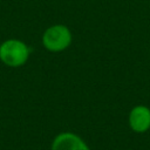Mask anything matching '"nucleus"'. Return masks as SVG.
<instances>
[{"label":"nucleus","instance_id":"f257e3e1","mask_svg":"<svg viewBox=\"0 0 150 150\" xmlns=\"http://www.w3.org/2000/svg\"><path fill=\"white\" fill-rule=\"evenodd\" d=\"M29 49L27 45L16 39H9L0 46V60L9 67H20L27 62Z\"/></svg>","mask_w":150,"mask_h":150},{"label":"nucleus","instance_id":"f03ea898","mask_svg":"<svg viewBox=\"0 0 150 150\" xmlns=\"http://www.w3.org/2000/svg\"><path fill=\"white\" fill-rule=\"evenodd\" d=\"M71 42V33L63 25H54L46 29L42 35V43L50 52H61L69 47Z\"/></svg>","mask_w":150,"mask_h":150},{"label":"nucleus","instance_id":"7ed1b4c3","mask_svg":"<svg viewBox=\"0 0 150 150\" xmlns=\"http://www.w3.org/2000/svg\"><path fill=\"white\" fill-rule=\"evenodd\" d=\"M128 123L132 131L137 134L146 132L150 129V108L145 104H137L131 108Z\"/></svg>","mask_w":150,"mask_h":150},{"label":"nucleus","instance_id":"20e7f679","mask_svg":"<svg viewBox=\"0 0 150 150\" xmlns=\"http://www.w3.org/2000/svg\"><path fill=\"white\" fill-rule=\"evenodd\" d=\"M52 150H90V149L80 136L73 132H61L54 138L52 143Z\"/></svg>","mask_w":150,"mask_h":150}]
</instances>
